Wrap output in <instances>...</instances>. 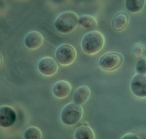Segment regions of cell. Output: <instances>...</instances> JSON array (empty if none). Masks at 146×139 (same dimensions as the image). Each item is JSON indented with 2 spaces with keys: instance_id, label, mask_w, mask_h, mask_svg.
<instances>
[{
  "instance_id": "cell-1",
  "label": "cell",
  "mask_w": 146,
  "mask_h": 139,
  "mask_svg": "<svg viewBox=\"0 0 146 139\" xmlns=\"http://www.w3.org/2000/svg\"><path fill=\"white\" fill-rule=\"evenodd\" d=\"M105 38L100 31L92 30L87 32L82 38L80 45L86 54L94 55L99 53L104 48Z\"/></svg>"
},
{
  "instance_id": "cell-2",
  "label": "cell",
  "mask_w": 146,
  "mask_h": 139,
  "mask_svg": "<svg viewBox=\"0 0 146 139\" xmlns=\"http://www.w3.org/2000/svg\"><path fill=\"white\" fill-rule=\"evenodd\" d=\"M79 17L76 13L66 11L62 13L55 19V29L60 33L68 34L75 30L79 24Z\"/></svg>"
},
{
  "instance_id": "cell-3",
  "label": "cell",
  "mask_w": 146,
  "mask_h": 139,
  "mask_svg": "<svg viewBox=\"0 0 146 139\" xmlns=\"http://www.w3.org/2000/svg\"><path fill=\"white\" fill-rule=\"evenodd\" d=\"M84 115V109L81 105L74 102L65 105L60 113V119L65 126L72 127L79 123Z\"/></svg>"
},
{
  "instance_id": "cell-4",
  "label": "cell",
  "mask_w": 146,
  "mask_h": 139,
  "mask_svg": "<svg viewBox=\"0 0 146 139\" xmlns=\"http://www.w3.org/2000/svg\"><path fill=\"white\" fill-rule=\"evenodd\" d=\"M124 61V56L121 53L109 52L101 57L99 61V66L104 70L111 72L121 67Z\"/></svg>"
},
{
  "instance_id": "cell-5",
  "label": "cell",
  "mask_w": 146,
  "mask_h": 139,
  "mask_svg": "<svg viewBox=\"0 0 146 139\" xmlns=\"http://www.w3.org/2000/svg\"><path fill=\"white\" fill-rule=\"evenodd\" d=\"M55 56L60 65L64 66H69L74 63L76 60V51L72 45L69 43H63L56 48Z\"/></svg>"
},
{
  "instance_id": "cell-6",
  "label": "cell",
  "mask_w": 146,
  "mask_h": 139,
  "mask_svg": "<svg viewBox=\"0 0 146 139\" xmlns=\"http://www.w3.org/2000/svg\"><path fill=\"white\" fill-rule=\"evenodd\" d=\"M37 68L39 72L43 76L51 77L57 72L58 66L53 58L46 56L40 59L37 63Z\"/></svg>"
},
{
  "instance_id": "cell-7",
  "label": "cell",
  "mask_w": 146,
  "mask_h": 139,
  "mask_svg": "<svg viewBox=\"0 0 146 139\" xmlns=\"http://www.w3.org/2000/svg\"><path fill=\"white\" fill-rule=\"evenodd\" d=\"M130 88L135 96L144 98L146 96V75L137 73L131 80Z\"/></svg>"
},
{
  "instance_id": "cell-8",
  "label": "cell",
  "mask_w": 146,
  "mask_h": 139,
  "mask_svg": "<svg viewBox=\"0 0 146 139\" xmlns=\"http://www.w3.org/2000/svg\"><path fill=\"white\" fill-rule=\"evenodd\" d=\"M17 115L15 110L9 105H2L0 107V127L7 128L12 127L15 123Z\"/></svg>"
},
{
  "instance_id": "cell-9",
  "label": "cell",
  "mask_w": 146,
  "mask_h": 139,
  "mask_svg": "<svg viewBox=\"0 0 146 139\" xmlns=\"http://www.w3.org/2000/svg\"><path fill=\"white\" fill-rule=\"evenodd\" d=\"M44 40L43 36L41 32L38 31H31L25 36V45L30 50L37 49L42 46Z\"/></svg>"
},
{
  "instance_id": "cell-10",
  "label": "cell",
  "mask_w": 146,
  "mask_h": 139,
  "mask_svg": "<svg viewBox=\"0 0 146 139\" xmlns=\"http://www.w3.org/2000/svg\"><path fill=\"white\" fill-rule=\"evenodd\" d=\"M72 86L70 82L65 80H59L52 86V92L54 97L59 99L66 98L72 91Z\"/></svg>"
},
{
  "instance_id": "cell-11",
  "label": "cell",
  "mask_w": 146,
  "mask_h": 139,
  "mask_svg": "<svg viewBox=\"0 0 146 139\" xmlns=\"http://www.w3.org/2000/svg\"><path fill=\"white\" fill-rule=\"evenodd\" d=\"M129 22V15L125 12H119L114 16L112 22L113 29L116 31L124 30Z\"/></svg>"
},
{
  "instance_id": "cell-12",
  "label": "cell",
  "mask_w": 146,
  "mask_h": 139,
  "mask_svg": "<svg viewBox=\"0 0 146 139\" xmlns=\"http://www.w3.org/2000/svg\"><path fill=\"white\" fill-rule=\"evenodd\" d=\"M91 91L89 87L86 86H80L74 91L73 100L75 103L84 105L89 101L91 96Z\"/></svg>"
},
{
  "instance_id": "cell-13",
  "label": "cell",
  "mask_w": 146,
  "mask_h": 139,
  "mask_svg": "<svg viewBox=\"0 0 146 139\" xmlns=\"http://www.w3.org/2000/svg\"><path fill=\"white\" fill-rule=\"evenodd\" d=\"M75 139H94L95 134L94 130L88 126L82 125L78 127L74 134Z\"/></svg>"
},
{
  "instance_id": "cell-14",
  "label": "cell",
  "mask_w": 146,
  "mask_h": 139,
  "mask_svg": "<svg viewBox=\"0 0 146 139\" xmlns=\"http://www.w3.org/2000/svg\"><path fill=\"white\" fill-rule=\"evenodd\" d=\"M79 24L83 28L86 30H93L97 27V20L90 15H83L79 17Z\"/></svg>"
},
{
  "instance_id": "cell-15",
  "label": "cell",
  "mask_w": 146,
  "mask_h": 139,
  "mask_svg": "<svg viewBox=\"0 0 146 139\" xmlns=\"http://www.w3.org/2000/svg\"><path fill=\"white\" fill-rule=\"evenodd\" d=\"M145 0H126L125 6L126 9L132 13L140 12L145 6Z\"/></svg>"
},
{
  "instance_id": "cell-16",
  "label": "cell",
  "mask_w": 146,
  "mask_h": 139,
  "mask_svg": "<svg viewBox=\"0 0 146 139\" xmlns=\"http://www.w3.org/2000/svg\"><path fill=\"white\" fill-rule=\"evenodd\" d=\"M23 137L25 139H41L42 137V131L38 127L30 126L25 130Z\"/></svg>"
},
{
  "instance_id": "cell-17",
  "label": "cell",
  "mask_w": 146,
  "mask_h": 139,
  "mask_svg": "<svg viewBox=\"0 0 146 139\" xmlns=\"http://www.w3.org/2000/svg\"><path fill=\"white\" fill-rule=\"evenodd\" d=\"M145 52V47L144 45L138 42L133 45L132 49V53L135 58H141Z\"/></svg>"
},
{
  "instance_id": "cell-18",
  "label": "cell",
  "mask_w": 146,
  "mask_h": 139,
  "mask_svg": "<svg viewBox=\"0 0 146 139\" xmlns=\"http://www.w3.org/2000/svg\"><path fill=\"white\" fill-rule=\"evenodd\" d=\"M135 70L137 73L146 74V60L145 57L140 59L137 62L135 65Z\"/></svg>"
},
{
  "instance_id": "cell-19",
  "label": "cell",
  "mask_w": 146,
  "mask_h": 139,
  "mask_svg": "<svg viewBox=\"0 0 146 139\" xmlns=\"http://www.w3.org/2000/svg\"><path fill=\"white\" fill-rule=\"evenodd\" d=\"M121 139H140V138L135 134L128 133L122 136Z\"/></svg>"
},
{
  "instance_id": "cell-20",
  "label": "cell",
  "mask_w": 146,
  "mask_h": 139,
  "mask_svg": "<svg viewBox=\"0 0 146 139\" xmlns=\"http://www.w3.org/2000/svg\"><path fill=\"white\" fill-rule=\"evenodd\" d=\"M3 57H2V55H1V63H1V67L2 66V65H3Z\"/></svg>"
}]
</instances>
